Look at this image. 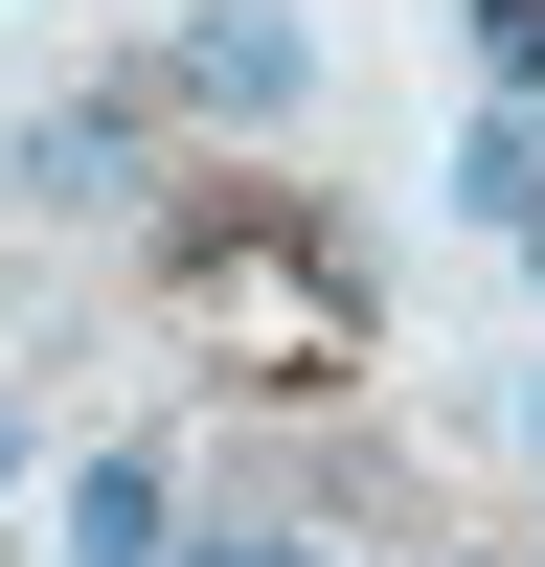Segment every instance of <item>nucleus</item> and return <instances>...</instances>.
I'll use <instances>...</instances> for the list:
<instances>
[{
    "label": "nucleus",
    "instance_id": "1",
    "mask_svg": "<svg viewBox=\"0 0 545 567\" xmlns=\"http://www.w3.org/2000/svg\"><path fill=\"white\" fill-rule=\"evenodd\" d=\"M45 567H160V454H69V545Z\"/></svg>",
    "mask_w": 545,
    "mask_h": 567
},
{
    "label": "nucleus",
    "instance_id": "2",
    "mask_svg": "<svg viewBox=\"0 0 545 567\" xmlns=\"http://www.w3.org/2000/svg\"><path fill=\"white\" fill-rule=\"evenodd\" d=\"M114 182H136V91H91V114L23 136V205H114Z\"/></svg>",
    "mask_w": 545,
    "mask_h": 567
},
{
    "label": "nucleus",
    "instance_id": "3",
    "mask_svg": "<svg viewBox=\"0 0 545 567\" xmlns=\"http://www.w3.org/2000/svg\"><path fill=\"white\" fill-rule=\"evenodd\" d=\"M454 205H477V227H545V114H523V91L454 136Z\"/></svg>",
    "mask_w": 545,
    "mask_h": 567
},
{
    "label": "nucleus",
    "instance_id": "4",
    "mask_svg": "<svg viewBox=\"0 0 545 567\" xmlns=\"http://www.w3.org/2000/svg\"><path fill=\"white\" fill-rule=\"evenodd\" d=\"M182 91H205V114H296V23H205Z\"/></svg>",
    "mask_w": 545,
    "mask_h": 567
},
{
    "label": "nucleus",
    "instance_id": "5",
    "mask_svg": "<svg viewBox=\"0 0 545 567\" xmlns=\"http://www.w3.org/2000/svg\"><path fill=\"white\" fill-rule=\"evenodd\" d=\"M454 23H477V69H500V91H545V0H454Z\"/></svg>",
    "mask_w": 545,
    "mask_h": 567
},
{
    "label": "nucleus",
    "instance_id": "6",
    "mask_svg": "<svg viewBox=\"0 0 545 567\" xmlns=\"http://www.w3.org/2000/svg\"><path fill=\"white\" fill-rule=\"evenodd\" d=\"M205 567H318V545H272V523H227V545H205Z\"/></svg>",
    "mask_w": 545,
    "mask_h": 567
},
{
    "label": "nucleus",
    "instance_id": "7",
    "mask_svg": "<svg viewBox=\"0 0 545 567\" xmlns=\"http://www.w3.org/2000/svg\"><path fill=\"white\" fill-rule=\"evenodd\" d=\"M0 477H23V432H0Z\"/></svg>",
    "mask_w": 545,
    "mask_h": 567
},
{
    "label": "nucleus",
    "instance_id": "8",
    "mask_svg": "<svg viewBox=\"0 0 545 567\" xmlns=\"http://www.w3.org/2000/svg\"><path fill=\"white\" fill-rule=\"evenodd\" d=\"M523 250H545V227H523Z\"/></svg>",
    "mask_w": 545,
    "mask_h": 567
}]
</instances>
